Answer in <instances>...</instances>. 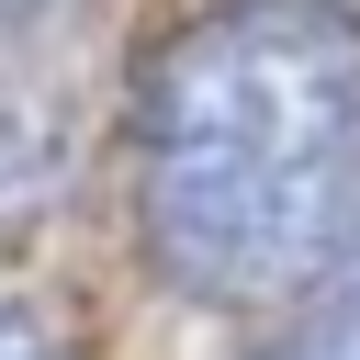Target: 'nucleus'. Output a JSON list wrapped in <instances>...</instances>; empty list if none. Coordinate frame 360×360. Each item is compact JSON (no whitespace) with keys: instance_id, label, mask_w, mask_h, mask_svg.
I'll return each instance as SVG.
<instances>
[{"instance_id":"3","label":"nucleus","mask_w":360,"mask_h":360,"mask_svg":"<svg viewBox=\"0 0 360 360\" xmlns=\"http://www.w3.org/2000/svg\"><path fill=\"white\" fill-rule=\"evenodd\" d=\"M34 202H56V112L0 68V225H22Z\"/></svg>"},{"instance_id":"2","label":"nucleus","mask_w":360,"mask_h":360,"mask_svg":"<svg viewBox=\"0 0 360 360\" xmlns=\"http://www.w3.org/2000/svg\"><path fill=\"white\" fill-rule=\"evenodd\" d=\"M248 360H360V236L281 304V326H270Z\"/></svg>"},{"instance_id":"1","label":"nucleus","mask_w":360,"mask_h":360,"mask_svg":"<svg viewBox=\"0 0 360 360\" xmlns=\"http://www.w3.org/2000/svg\"><path fill=\"white\" fill-rule=\"evenodd\" d=\"M135 202L191 304H292L360 236V11H191L135 90Z\"/></svg>"},{"instance_id":"5","label":"nucleus","mask_w":360,"mask_h":360,"mask_svg":"<svg viewBox=\"0 0 360 360\" xmlns=\"http://www.w3.org/2000/svg\"><path fill=\"white\" fill-rule=\"evenodd\" d=\"M45 11H56V0H0V22H45Z\"/></svg>"},{"instance_id":"4","label":"nucleus","mask_w":360,"mask_h":360,"mask_svg":"<svg viewBox=\"0 0 360 360\" xmlns=\"http://www.w3.org/2000/svg\"><path fill=\"white\" fill-rule=\"evenodd\" d=\"M0 360H68V338H56L45 315H22V304H0Z\"/></svg>"}]
</instances>
